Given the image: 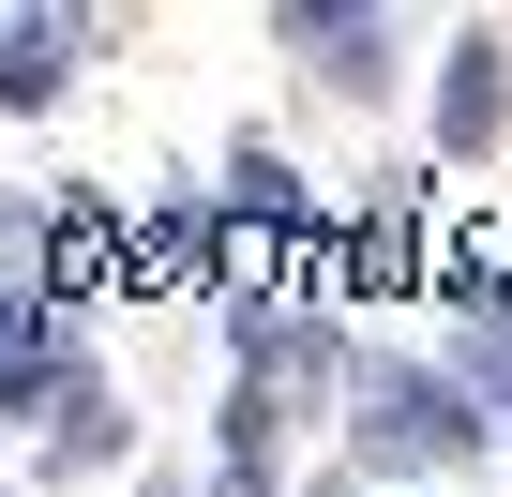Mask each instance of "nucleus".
<instances>
[{
	"label": "nucleus",
	"instance_id": "1",
	"mask_svg": "<svg viewBox=\"0 0 512 497\" xmlns=\"http://www.w3.org/2000/svg\"><path fill=\"white\" fill-rule=\"evenodd\" d=\"M347 407H362V422H347V452H362V467H392V482H452V467H482V452H497V422L467 407V377H452V362H362V377H347Z\"/></svg>",
	"mask_w": 512,
	"mask_h": 497
},
{
	"label": "nucleus",
	"instance_id": "2",
	"mask_svg": "<svg viewBox=\"0 0 512 497\" xmlns=\"http://www.w3.org/2000/svg\"><path fill=\"white\" fill-rule=\"evenodd\" d=\"M272 31H287V46H302V76H332L347 106H377V91H392V46H407L377 0H287Z\"/></svg>",
	"mask_w": 512,
	"mask_h": 497
},
{
	"label": "nucleus",
	"instance_id": "3",
	"mask_svg": "<svg viewBox=\"0 0 512 497\" xmlns=\"http://www.w3.org/2000/svg\"><path fill=\"white\" fill-rule=\"evenodd\" d=\"M497 136H512V46L467 16V31H452V61H437V151H452V166H482Z\"/></svg>",
	"mask_w": 512,
	"mask_h": 497
},
{
	"label": "nucleus",
	"instance_id": "4",
	"mask_svg": "<svg viewBox=\"0 0 512 497\" xmlns=\"http://www.w3.org/2000/svg\"><path fill=\"white\" fill-rule=\"evenodd\" d=\"M211 211H226L241 241H272V226H317V181H302L272 136H226V181H211Z\"/></svg>",
	"mask_w": 512,
	"mask_h": 497
},
{
	"label": "nucleus",
	"instance_id": "5",
	"mask_svg": "<svg viewBox=\"0 0 512 497\" xmlns=\"http://www.w3.org/2000/svg\"><path fill=\"white\" fill-rule=\"evenodd\" d=\"M76 16H0V106H61L76 91Z\"/></svg>",
	"mask_w": 512,
	"mask_h": 497
},
{
	"label": "nucleus",
	"instance_id": "6",
	"mask_svg": "<svg viewBox=\"0 0 512 497\" xmlns=\"http://www.w3.org/2000/svg\"><path fill=\"white\" fill-rule=\"evenodd\" d=\"M46 452H61V467H121V452H136V407H121L106 377H76V392L46 407Z\"/></svg>",
	"mask_w": 512,
	"mask_h": 497
},
{
	"label": "nucleus",
	"instance_id": "7",
	"mask_svg": "<svg viewBox=\"0 0 512 497\" xmlns=\"http://www.w3.org/2000/svg\"><path fill=\"white\" fill-rule=\"evenodd\" d=\"M91 362H76V332H46V347H0V422H16V407H61Z\"/></svg>",
	"mask_w": 512,
	"mask_h": 497
},
{
	"label": "nucleus",
	"instance_id": "8",
	"mask_svg": "<svg viewBox=\"0 0 512 497\" xmlns=\"http://www.w3.org/2000/svg\"><path fill=\"white\" fill-rule=\"evenodd\" d=\"M151 497H211V482H151Z\"/></svg>",
	"mask_w": 512,
	"mask_h": 497
}]
</instances>
